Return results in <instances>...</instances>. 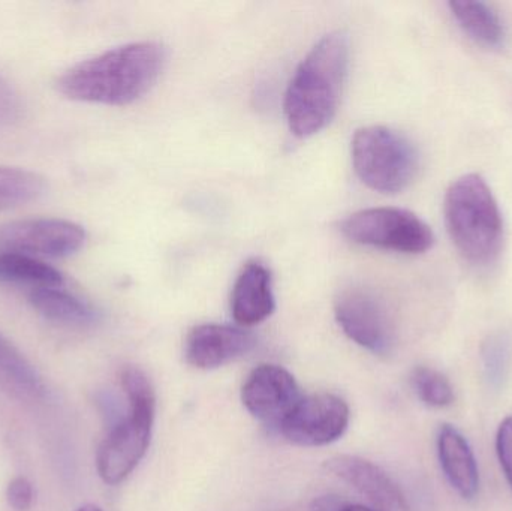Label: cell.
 I'll use <instances>...</instances> for the list:
<instances>
[{
  "label": "cell",
  "mask_w": 512,
  "mask_h": 511,
  "mask_svg": "<svg viewBox=\"0 0 512 511\" xmlns=\"http://www.w3.org/2000/svg\"><path fill=\"white\" fill-rule=\"evenodd\" d=\"M165 62L167 51L159 42L120 45L66 69L57 90L72 101L123 107L155 86Z\"/></svg>",
  "instance_id": "cell-1"
},
{
  "label": "cell",
  "mask_w": 512,
  "mask_h": 511,
  "mask_svg": "<svg viewBox=\"0 0 512 511\" xmlns=\"http://www.w3.org/2000/svg\"><path fill=\"white\" fill-rule=\"evenodd\" d=\"M349 39L345 32L325 35L298 66L285 95V114L300 138L321 132L336 116L348 75Z\"/></svg>",
  "instance_id": "cell-2"
},
{
  "label": "cell",
  "mask_w": 512,
  "mask_h": 511,
  "mask_svg": "<svg viewBox=\"0 0 512 511\" xmlns=\"http://www.w3.org/2000/svg\"><path fill=\"white\" fill-rule=\"evenodd\" d=\"M445 224L457 251L475 266L498 258L504 243V219L486 180L465 174L445 194Z\"/></svg>",
  "instance_id": "cell-3"
},
{
  "label": "cell",
  "mask_w": 512,
  "mask_h": 511,
  "mask_svg": "<svg viewBox=\"0 0 512 511\" xmlns=\"http://www.w3.org/2000/svg\"><path fill=\"white\" fill-rule=\"evenodd\" d=\"M120 384L128 399V413L110 429L96 455L102 482L110 486L125 482L146 456L155 425L156 395L146 372L126 366Z\"/></svg>",
  "instance_id": "cell-4"
},
{
  "label": "cell",
  "mask_w": 512,
  "mask_h": 511,
  "mask_svg": "<svg viewBox=\"0 0 512 511\" xmlns=\"http://www.w3.org/2000/svg\"><path fill=\"white\" fill-rule=\"evenodd\" d=\"M352 164L364 185L381 194H399L420 167L414 144L387 126H366L352 138Z\"/></svg>",
  "instance_id": "cell-5"
},
{
  "label": "cell",
  "mask_w": 512,
  "mask_h": 511,
  "mask_svg": "<svg viewBox=\"0 0 512 511\" xmlns=\"http://www.w3.org/2000/svg\"><path fill=\"white\" fill-rule=\"evenodd\" d=\"M340 230L346 239L358 245L402 254H424L435 243V234L423 219L397 207L360 210L348 216Z\"/></svg>",
  "instance_id": "cell-6"
},
{
  "label": "cell",
  "mask_w": 512,
  "mask_h": 511,
  "mask_svg": "<svg viewBox=\"0 0 512 511\" xmlns=\"http://www.w3.org/2000/svg\"><path fill=\"white\" fill-rule=\"evenodd\" d=\"M337 324L346 336L375 356H388L396 344L393 318L369 288L343 290L334 303Z\"/></svg>",
  "instance_id": "cell-7"
},
{
  "label": "cell",
  "mask_w": 512,
  "mask_h": 511,
  "mask_svg": "<svg viewBox=\"0 0 512 511\" xmlns=\"http://www.w3.org/2000/svg\"><path fill=\"white\" fill-rule=\"evenodd\" d=\"M86 243V231L68 219L35 218L0 225V252L68 258Z\"/></svg>",
  "instance_id": "cell-8"
},
{
  "label": "cell",
  "mask_w": 512,
  "mask_h": 511,
  "mask_svg": "<svg viewBox=\"0 0 512 511\" xmlns=\"http://www.w3.org/2000/svg\"><path fill=\"white\" fill-rule=\"evenodd\" d=\"M349 417L348 404L342 398L331 393H318L303 396L279 431L294 446H328L343 437Z\"/></svg>",
  "instance_id": "cell-9"
},
{
  "label": "cell",
  "mask_w": 512,
  "mask_h": 511,
  "mask_svg": "<svg viewBox=\"0 0 512 511\" xmlns=\"http://www.w3.org/2000/svg\"><path fill=\"white\" fill-rule=\"evenodd\" d=\"M303 399L294 375L282 366L259 365L246 378L242 402L246 410L271 428H280Z\"/></svg>",
  "instance_id": "cell-10"
},
{
  "label": "cell",
  "mask_w": 512,
  "mask_h": 511,
  "mask_svg": "<svg viewBox=\"0 0 512 511\" xmlns=\"http://www.w3.org/2000/svg\"><path fill=\"white\" fill-rule=\"evenodd\" d=\"M254 333L227 324H201L189 332L185 342V359L192 368H221L254 350Z\"/></svg>",
  "instance_id": "cell-11"
},
{
  "label": "cell",
  "mask_w": 512,
  "mask_h": 511,
  "mask_svg": "<svg viewBox=\"0 0 512 511\" xmlns=\"http://www.w3.org/2000/svg\"><path fill=\"white\" fill-rule=\"evenodd\" d=\"M325 470L366 497L382 511L406 510V500L399 486L378 465L358 456L342 455L328 459Z\"/></svg>",
  "instance_id": "cell-12"
},
{
  "label": "cell",
  "mask_w": 512,
  "mask_h": 511,
  "mask_svg": "<svg viewBox=\"0 0 512 511\" xmlns=\"http://www.w3.org/2000/svg\"><path fill=\"white\" fill-rule=\"evenodd\" d=\"M276 308L271 273L259 261L243 267L231 294V314L242 327H252L267 320Z\"/></svg>",
  "instance_id": "cell-13"
},
{
  "label": "cell",
  "mask_w": 512,
  "mask_h": 511,
  "mask_svg": "<svg viewBox=\"0 0 512 511\" xmlns=\"http://www.w3.org/2000/svg\"><path fill=\"white\" fill-rule=\"evenodd\" d=\"M436 446L439 464L451 488L463 500H475L480 491V470L469 441L454 426L442 425L436 438Z\"/></svg>",
  "instance_id": "cell-14"
},
{
  "label": "cell",
  "mask_w": 512,
  "mask_h": 511,
  "mask_svg": "<svg viewBox=\"0 0 512 511\" xmlns=\"http://www.w3.org/2000/svg\"><path fill=\"white\" fill-rule=\"evenodd\" d=\"M29 302L42 317L69 326H87L98 320V312L86 300L62 287L33 288Z\"/></svg>",
  "instance_id": "cell-15"
},
{
  "label": "cell",
  "mask_w": 512,
  "mask_h": 511,
  "mask_svg": "<svg viewBox=\"0 0 512 511\" xmlns=\"http://www.w3.org/2000/svg\"><path fill=\"white\" fill-rule=\"evenodd\" d=\"M451 12L459 26L484 47L504 45L505 27L498 12L483 2H451Z\"/></svg>",
  "instance_id": "cell-16"
},
{
  "label": "cell",
  "mask_w": 512,
  "mask_h": 511,
  "mask_svg": "<svg viewBox=\"0 0 512 511\" xmlns=\"http://www.w3.org/2000/svg\"><path fill=\"white\" fill-rule=\"evenodd\" d=\"M0 282L32 285L33 288L62 287L65 276L39 258L0 252Z\"/></svg>",
  "instance_id": "cell-17"
},
{
  "label": "cell",
  "mask_w": 512,
  "mask_h": 511,
  "mask_svg": "<svg viewBox=\"0 0 512 511\" xmlns=\"http://www.w3.org/2000/svg\"><path fill=\"white\" fill-rule=\"evenodd\" d=\"M44 192V177L23 168L0 165V212L32 203Z\"/></svg>",
  "instance_id": "cell-18"
},
{
  "label": "cell",
  "mask_w": 512,
  "mask_h": 511,
  "mask_svg": "<svg viewBox=\"0 0 512 511\" xmlns=\"http://www.w3.org/2000/svg\"><path fill=\"white\" fill-rule=\"evenodd\" d=\"M412 389L418 399L430 408H447L454 402V389L442 372L429 366H418L411 374Z\"/></svg>",
  "instance_id": "cell-19"
},
{
  "label": "cell",
  "mask_w": 512,
  "mask_h": 511,
  "mask_svg": "<svg viewBox=\"0 0 512 511\" xmlns=\"http://www.w3.org/2000/svg\"><path fill=\"white\" fill-rule=\"evenodd\" d=\"M0 371L5 372L11 380L26 387L29 392L38 393L42 390V381L36 374L29 360L0 335Z\"/></svg>",
  "instance_id": "cell-20"
},
{
  "label": "cell",
  "mask_w": 512,
  "mask_h": 511,
  "mask_svg": "<svg viewBox=\"0 0 512 511\" xmlns=\"http://www.w3.org/2000/svg\"><path fill=\"white\" fill-rule=\"evenodd\" d=\"M23 104L20 95L6 78L0 75V129L14 125L21 117Z\"/></svg>",
  "instance_id": "cell-21"
},
{
  "label": "cell",
  "mask_w": 512,
  "mask_h": 511,
  "mask_svg": "<svg viewBox=\"0 0 512 511\" xmlns=\"http://www.w3.org/2000/svg\"><path fill=\"white\" fill-rule=\"evenodd\" d=\"M496 453L505 479L512 491V416L505 417L496 434Z\"/></svg>",
  "instance_id": "cell-22"
},
{
  "label": "cell",
  "mask_w": 512,
  "mask_h": 511,
  "mask_svg": "<svg viewBox=\"0 0 512 511\" xmlns=\"http://www.w3.org/2000/svg\"><path fill=\"white\" fill-rule=\"evenodd\" d=\"M6 501L15 511H27L33 504L32 483L26 477H15L6 488Z\"/></svg>",
  "instance_id": "cell-23"
},
{
  "label": "cell",
  "mask_w": 512,
  "mask_h": 511,
  "mask_svg": "<svg viewBox=\"0 0 512 511\" xmlns=\"http://www.w3.org/2000/svg\"><path fill=\"white\" fill-rule=\"evenodd\" d=\"M346 504L339 497H321L313 503L312 511H342Z\"/></svg>",
  "instance_id": "cell-24"
},
{
  "label": "cell",
  "mask_w": 512,
  "mask_h": 511,
  "mask_svg": "<svg viewBox=\"0 0 512 511\" xmlns=\"http://www.w3.org/2000/svg\"><path fill=\"white\" fill-rule=\"evenodd\" d=\"M342 511H382L376 507L364 506V504H346Z\"/></svg>",
  "instance_id": "cell-25"
},
{
  "label": "cell",
  "mask_w": 512,
  "mask_h": 511,
  "mask_svg": "<svg viewBox=\"0 0 512 511\" xmlns=\"http://www.w3.org/2000/svg\"><path fill=\"white\" fill-rule=\"evenodd\" d=\"M77 511H102V509L95 506V504H86V506L80 507Z\"/></svg>",
  "instance_id": "cell-26"
}]
</instances>
